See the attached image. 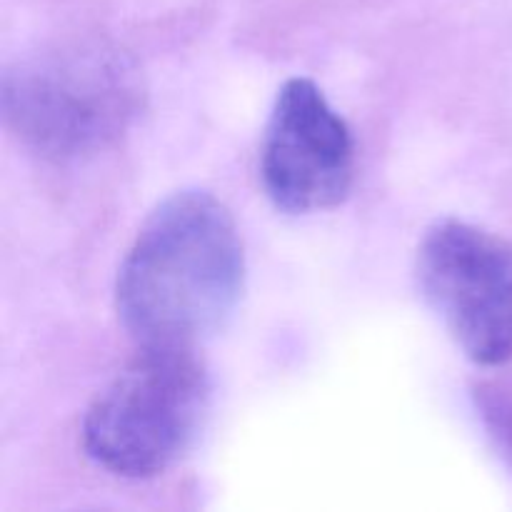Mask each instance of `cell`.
Masks as SVG:
<instances>
[{
  "mask_svg": "<svg viewBox=\"0 0 512 512\" xmlns=\"http://www.w3.org/2000/svg\"><path fill=\"white\" fill-rule=\"evenodd\" d=\"M245 285L230 210L205 190L165 198L125 253L115 308L140 348H195L223 328Z\"/></svg>",
  "mask_w": 512,
  "mask_h": 512,
  "instance_id": "obj_1",
  "label": "cell"
},
{
  "mask_svg": "<svg viewBox=\"0 0 512 512\" xmlns=\"http://www.w3.org/2000/svg\"><path fill=\"white\" fill-rule=\"evenodd\" d=\"M210 410V378L195 348H140L93 400L83 448L120 478H155L198 440Z\"/></svg>",
  "mask_w": 512,
  "mask_h": 512,
  "instance_id": "obj_2",
  "label": "cell"
},
{
  "mask_svg": "<svg viewBox=\"0 0 512 512\" xmlns=\"http://www.w3.org/2000/svg\"><path fill=\"white\" fill-rule=\"evenodd\" d=\"M138 93L133 68L115 50H60L5 73V123L40 155L80 158L123 133Z\"/></svg>",
  "mask_w": 512,
  "mask_h": 512,
  "instance_id": "obj_3",
  "label": "cell"
},
{
  "mask_svg": "<svg viewBox=\"0 0 512 512\" xmlns=\"http://www.w3.org/2000/svg\"><path fill=\"white\" fill-rule=\"evenodd\" d=\"M420 293L458 348L483 368L512 358V245L463 220L425 233L415 263Z\"/></svg>",
  "mask_w": 512,
  "mask_h": 512,
  "instance_id": "obj_4",
  "label": "cell"
},
{
  "mask_svg": "<svg viewBox=\"0 0 512 512\" xmlns=\"http://www.w3.org/2000/svg\"><path fill=\"white\" fill-rule=\"evenodd\" d=\"M260 178L268 198L288 213H318L348 198L353 133L313 80L290 78L278 90L260 148Z\"/></svg>",
  "mask_w": 512,
  "mask_h": 512,
  "instance_id": "obj_5",
  "label": "cell"
}]
</instances>
